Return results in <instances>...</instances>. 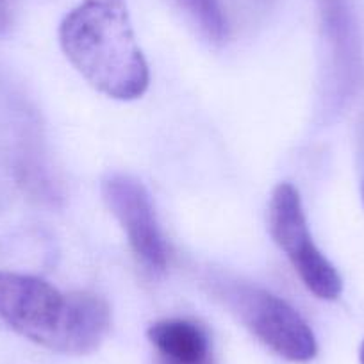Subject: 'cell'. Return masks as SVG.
I'll list each match as a JSON object with an SVG mask.
<instances>
[{
    "label": "cell",
    "mask_w": 364,
    "mask_h": 364,
    "mask_svg": "<svg viewBox=\"0 0 364 364\" xmlns=\"http://www.w3.org/2000/svg\"><path fill=\"white\" fill-rule=\"evenodd\" d=\"M0 320L50 352L87 355L109 334L111 309L97 293H63L33 275L0 269Z\"/></svg>",
    "instance_id": "6da1fadb"
},
{
    "label": "cell",
    "mask_w": 364,
    "mask_h": 364,
    "mask_svg": "<svg viewBox=\"0 0 364 364\" xmlns=\"http://www.w3.org/2000/svg\"><path fill=\"white\" fill-rule=\"evenodd\" d=\"M59 43L73 68L109 99L136 100L150 72L125 0H84L63 18Z\"/></svg>",
    "instance_id": "7a4b0ae2"
},
{
    "label": "cell",
    "mask_w": 364,
    "mask_h": 364,
    "mask_svg": "<svg viewBox=\"0 0 364 364\" xmlns=\"http://www.w3.org/2000/svg\"><path fill=\"white\" fill-rule=\"evenodd\" d=\"M213 293L223 306L272 352L291 363H309L318 343L302 314L268 289L240 281L211 282Z\"/></svg>",
    "instance_id": "3957f363"
},
{
    "label": "cell",
    "mask_w": 364,
    "mask_h": 364,
    "mask_svg": "<svg viewBox=\"0 0 364 364\" xmlns=\"http://www.w3.org/2000/svg\"><path fill=\"white\" fill-rule=\"evenodd\" d=\"M268 229L273 241L293 264L302 284L316 299L331 302L341 296V275L313 241L302 198L291 182H281L272 191Z\"/></svg>",
    "instance_id": "277c9868"
},
{
    "label": "cell",
    "mask_w": 364,
    "mask_h": 364,
    "mask_svg": "<svg viewBox=\"0 0 364 364\" xmlns=\"http://www.w3.org/2000/svg\"><path fill=\"white\" fill-rule=\"evenodd\" d=\"M325 45V102L338 111L357 93L364 77L359 20L352 0H314Z\"/></svg>",
    "instance_id": "5b68a950"
},
{
    "label": "cell",
    "mask_w": 364,
    "mask_h": 364,
    "mask_svg": "<svg viewBox=\"0 0 364 364\" xmlns=\"http://www.w3.org/2000/svg\"><path fill=\"white\" fill-rule=\"evenodd\" d=\"M102 198L127 236L136 259L152 273L168 266V245L146 188L125 173H109L100 184Z\"/></svg>",
    "instance_id": "8992f818"
},
{
    "label": "cell",
    "mask_w": 364,
    "mask_h": 364,
    "mask_svg": "<svg viewBox=\"0 0 364 364\" xmlns=\"http://www.w3.org/2000/svg\"><path fill=\"white\" fill-rule=\"evenodd\" d=\"M152 364H216L208 328L191 318H164L146 332Z\"/></svg>",
    "instance_id": "52a82bcc"
},
{
    "label": "cell",
    "mask_w": 364,
    "mask_h": 364,
    "mask_svg": "<svg viewBox=\"0 0 364 364\" xmlns=\"http://www.w3.org/2000/svg\"><path fill=\"white\" fill-rule=\"evenodd\" d=\"M208 41L222 45L229 38L230 22L223 0H173Z\"/></svg>",
    "instance_id": "ba28073f"
},
{
    "label": "cell",
    "mask_w": 364,
    "mask_h": 364,
    "mask_svg": "<svg viewBox=\"0 0 364 364\" xmlns=\"http://www.w3.org/2000/svg\"><path fill=\"white\" fill-rule=\"evenodd\" d=\"M240 11L247 13L248 16L257 15V13H264L275 0H232Z\"/></svg>",
    "instance_id": "9c48e42d"
},
{
    "label": "cell",
    "mask_w": 364,
    "mask_h": 364,
    "mask_svg": "<svg viewBox=\"0 0 364 364\" xmlns=\"http://www.w3.org/2000/svg\"><path fill=\"white\" fill-rule=\"evenodd\" d=\"M13 20V0H0V36L8 33Z\"/></svg>",
    "instance_id": "30bf717a"
},
{
    "label": "cell",
    "mask_w": 364,
    "mask_h": 364,
    "mask_svg": "<svg viewBox=\"0 0 364 364\" xmlns=\"http://www.w3.org/2000/svg\"><path fill=\"white\" fill-rule=\"evenodd\" d=\"M359 360H360V364H364V341L360 343V348H359Z\"/></svg>",
    "instance_id": "8fae6325"
},
{
    "label": "cell",
    "mask_w": 364,
    "mask_h": 364,
    "mask_svg": "<svg viewBox=\"0 0 364 364\" xmlns=\"http://www.w3.org/2000/svg\"><path fill=\"white\" fill-rule=\"evenodd\" d=\"M360 200H363V205H364V173H363V178H360Z\"/></svg>",
    "instance_id": "7c38bea8"
}]
</instances>
